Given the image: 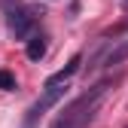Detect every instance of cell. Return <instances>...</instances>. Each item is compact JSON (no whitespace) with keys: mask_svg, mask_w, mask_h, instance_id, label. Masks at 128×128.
<instances>
[{"mask_svg":"<svg viewBox=\"0 0 128 128\" xmlns=\"http://www.w3.org/2000/svg\"><path fill=\"white\" fill-rule=\"evenodd\" d=\"M107 92H110V79L92 86L88 92H82L79 98H73L67 107L61 110V116L52 122V128H88L94 122V116H98L101 101L107 98Z\"/></svg>","mask_w":128,"mask_h":128,"instance_id":"6da1fadb","label":"cell"},{"mask_svg":"<svg viewBox=\"0 0 128 128\" xmlns=\"http://www.w3.org/2000/svg\"><path fill=\"white\" fill-rule=\"evenodd\" d=\"M37 24H40V12L37 9H28V6H18V3H15V9L6 12V28L18 40H28L37 30Z\"/></svg>","mask_w":128,"mask_h":128,"instance_id":"7a4b0ae2","label":"cell"},{"mask_svg":"<svg viewBox=\"0 0 128 128\" xmlns=\"http://www.w3.org/2000/svg\"><path fill=\"white\" fill-rule=\"evenodd\" d=\"M64 88H67V82H64V86H46V88H43V94H40V101L28 110V116H24V125H22V128H37L40 116L64 98Z\"/></svg>","mask_w":128,"mask_h":128,"instance_id":"3957f363","label":"cell"},{"mask_svg":"<svg viewBox=\"0 0 128 128\" xmlns=\"http://www.w3.org/2000/svg\"><path fill=\"white\" fill-rule=\"evenodd\" d=\"M46 49H49V43H46L43 34H30V37L24 40V55H28L30 61H40V58L46 55Z\"/></svg>","mask_w":128,"mask_h":128,"instance_id":"277c9868","label":"cell"},{"mask_svg":"<svg viewBox=\"0 0 128 128\" xmlns=\"http://www.w3.org/2000/svg\"><path fill=\"white\" fill-rule=\"evenodd\" d=\"M79 64H82V55H73L64 70H58V73H52L49 79H46V86H64V82H70V76L79 70Z\"/></svg>","mask_w":128,"mask_h":128,"instance_id":"5b68a950","label":"cell"},{"mask_svg":"<svg viewBox=\"0 0 128 128\" xmlns=\"http://www.w3.org/2000/svg\"><path fill=\"white\" fill-rule=\"evenodd\" d=\"M125 58H128V37H125V40H119V43L113 46V49L107 52L104 64H107V67H116V64H122Z\"/></svg>","mask_w":128,"mask_h":128,"instance_id":"8992f818","label":"cell"},{"mask_svg":"<svg viewBox=\"0 0 128 128\" xmlns=\"http://www.w3.org/2000/svg\"><path fill=\"white\" fill-rule=\"evenodd\" d=\"M0 88H6V92H9V88H15V76H12V73H6V70H0Z\"/></svg>","mask_w":128,"mask_h":128,"instance_id":"52a82bcc","label":"cell"},{"mask_svg":"<svg viewBox=\"0 0 128 128\" xmlns=\"http://www.w3.org/2000/svg\"><path fill=\"white\" fill-rule=\"evenodd\" d=\"M122 9H125V12H128V0H122Z\"/></svg>","mask_w":128,"mask_h":128,"instance_id":"ba28073f","label":"cell"}]
</instances>
